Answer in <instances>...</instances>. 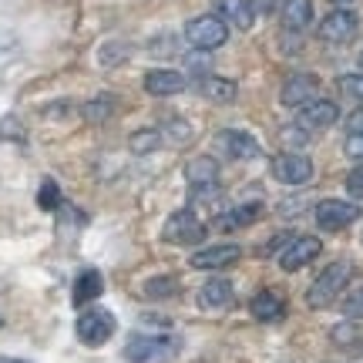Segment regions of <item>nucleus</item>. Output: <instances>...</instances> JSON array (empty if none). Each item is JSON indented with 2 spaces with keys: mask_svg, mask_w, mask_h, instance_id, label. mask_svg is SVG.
<instances>
[{
  "mask_svg": "<svg viewBox=\"0 0 363 363\" xmlns=\"http://www.w3.org/2000/svg\"><path fill=\"white\" fill-rule=\"evenodd\" d=\"M182 350L179 337H148V333H131L125 343V360L128 363H165L175 360Z\"/></svg>",
  "mask_w": 363,
  "mask_h": 363,
  "instance_id": "obj_1",
  "label": "nucleus"
},
{
  "mask_svg": "<svg viewBox=\"0 0 363 363\" xmlns=\"http://www.w3.org/2000/svg\"><path fill=\"white\" fill-rule=\"evenodd\" d=\"M350 262H330L320 276H316V283L310 286V293H306V303H310L313 310H323V306H330L333 299L347 289V283H350Z\"/></svg>",
  "mask_w": 363,
  "mask_h": 363,
  "instance_id": "obj_2",
  "label": "nucleus"
},
{
  "mask_svg": "<svg viewBox=\"0 0 363 363\" xmlns=\"http://www.w3.org/2000/svg\"><path fill=\"white\" fill-rule=\"evenodd\" d=\"M185 40L192 44L195 51H216L229 40V24L219 21L216 13H206V17H192L185 24Z\"/></svg>",
  "mask_w": 363,
  "mask_h": 363,
  "instance_id": "obj_3",
  "label": "nucleus"
},
{
  "mask_svg": "<svg viewBox=\"0 0 363 363\" xmlns=\"http://www.w3.org/2000/svg\"><path fill=\"white\" fill-rule=\"evenodd\" d=\"M74 333L84 347H101L115 337V316L108 310H84L74 323Z\"/></svg>",
  "mask_w": 363,
  "mask_h": 363,
  "instance_id": "obj_4",
  "label": "nucleus"
},
{
  "mask_svg": "<svg viewBox=\"0 0 363 363\" xmlns=\"http://www.w3.org/2000/svg\"><path fill=\"white\" fill-rule=\"evenodd\" d=\"M162 239L172 242V246H192V242H202L206 239V225L195 219L192 208H182V212H172L165 229H162Z\"/></svg>",
  "mask_w": 363,
  "mask_h": 363,
  "instance_id": "obj_5",
  "label": "nucleus"
},
{
  "mask_svg": "<svg viewBox=\"0 0 363 363\" xmlns=\"http://www.w3.org/2000/svg\"><path fill=\"white\" fill-rule=\"evenodd\" d=\"M357 219H360V208L353 202H343V199H323L316 206V225L323 233H340V229H347Z\"/></svg>",
  "mask_w": 363,
  "mask_h": 363,
  "instance_id": "obj_6",
  "label": "nucleus"
},
{
  "mask_svg": "<svg viewBox=\"0 0 363 363\" xmlns=\"http://www.w3.org/2000/svg\"><path fill=\"white\" fill-rule=\"evenodd\" d=\"M357 27H360V17L353 11H347V7H337V11H330L320 21V38L326 44H347V40H353Z\"/></svg>",
  "mask_w": 363,
  "mask_h": 363,
  "instance_id": "obj_7",
  "label": "nucleus"
},
{
  "mask_svg": "<svg viewBox=\"0 0 363 363\" xmlns=\"http://www.w3.org/2000/svg\"><path fill=\"white\" fill-rule=\"evenodd\" d=\"M272 175L283 185H306L313 179V162L299 152H286V155L272 158Z\"/></svg>",
  "mask_w": 363,
  "mask_h": 363,
  "instance_id": "obj_8",
  "label": "nucleus"
},
{
  "mask_svg": "<svg viewBox=\"0 0 363 363\" xmlns=\"http://www.w3.org/2000/svg\"><path fill=\"white\" fill-rule=\"evenodd\" d=\"M320 249L323 242L316 239V235H296V239H289V246L283 249V256H279V266L286 272H296L303 266H310L316 256H320Z\"/></svg>",
  "mask_w": 363,
  "mask_h": 363,
  "instance_id": "obj_9",
  "label": "nucleus"
},
{
  "mask_svg": "<svg viewBox=\"0 0 363 363\" xmlns=\"http://www.w3.org/2000/svg\"><path fill=\"white\" fill-rule=\"evenodd\" d=\"M316 91H320V78L310 74V71H299V74H293V78L283 84L279 101H283L286 108H303V104L316 101Z\"/></svg>",
  "mask_w": 363,
  "mask_h": 363,
  "instance_id": "obj_10",
  "label": "nucleus"
},
{
  "mask_svg": "<svg viewBox=\"0 0 363 363\" xmlns=\"http://www.w3.org/2000/svg\"><path fill=\"white\" fill-rule=\"evenodd\" d=\"M239 256H242V249H239V246H233V242H222V246L199 249L189 262H192L195 269H225V266L239 262Z\"/></svg>",
  "mask_w": 363,
  "mask_h": 363,
  "instance_id": "obj_11",
  "label": "nucleus"
},
{
  "mask_svg": "<svg viewBox=\"0 0 363 363\" xmlns=\"http://www.w3.org/2000/svg\"><path fill=\"white\" fill-rule=\"evenodd\" d=\"M185 88V74L182 71H172V67H155L145 74V91L155 94V98H172Z\"/></svg>",
  "mask_w": 363,
  "mask_h": 363,
  "instance_id": "obj_12",
  "label": "nucleus"
},
{
  "mask_svg": "<svg viewBox=\"0 0 363 363\" xmlns=\"http://www.w3.org/2000/svg\"><path fill=\"white\" fill-rule=\"evenodd\" d=\"M337 118H340L337 101H326V98H316V101L299 108V125L303 128H330Z\"/></svg>",
  "mask_w": 363,
  "mask_h": 363,
  "instance_id": "obj_13",
  "label": "nucleus"
},
{
  "mask_svg": "<svg viewBox=\"0 0 363 363\" xmlns=\"http://www.w3.org/2000/svg\"><path fill=\"white\" fill-rule=\"evenodd\" d=\"M219 148L229 158H256V155H259V142H256L252 135H246V131H239V128L222 131V135H219Z\"/></svg>",
  "mask_w": 363,
  "mask_h": 363,
  "instance_id": "obj_14",
  "label": "nucleus"
},
{
  "mask_svg": "<svg viewBox=\"0 0 363 363\" xmlns=\"http://www.w3.org/2000/svg\"><path fill=\"white\" fill-rule=\"evenodd\" d=\"M212 7H216V17H219V21L235 24L239 30H249L252 21H256V13H252V7H249V0H216Z\"/></svg>",
  "mask_w": 363,
  "mask_h": 363,
  "instance_id": "obj_15",
  "label": "nucleus"
},
{
  "mask_svg": "<svg viewBox=\"0 0 363 363\" xmlns=\"http://www.w3.org/2000/svg\"><path fill=\"white\" fill-rule=\"evenodd\" d=\"M249 310H252V316H256V320H262V323H276V320H283V316H286V303H283V296H279V293L262 289V293H256V296H252Z\"/></svg>",
  "mask_w": 363,
  "mask_h": 363,
  "instance_id": "obj_16",
  "label": "nucleus"
},
{
  "mask_svg": "<svg viewBox=\"0 0 363 363\" xmlns=\"http://www.w3.org/2000/svg\"><path fill=\"white\" fill-rule=\"evenodd\" d=\"M104 293V279L98 269H84L71 286V303L74 306H88L91 299H98Z\"/></svg>",
  "mask_w": 363,
  "mask_h": 363,
  "instance_id": "obj_17",
  "label": "nucleus"
},
{
  "mask_svg": "<svg viewBox=\"0 0 363 363\" xmlns=\"http://www.w3.org/2000/svg\"><path fill=\"white\" fill-rule=\"evenodd\" d=\"M313 24V0H283V27L286 30H306Z\"/></svg>",
  "mask_w": 363,
  "mask_h": 363,
  "instance_id": "obj_18",
  "label": "nucleus"
},
{
  "mask_svg": "<svg viewBox=\"0 0 363 363\" xmlns=\"http://www.w3.org/2000/svg\"><path fill=\"white\" fill-rule=\"evenodd\" d=\"M185 179L192 182V189H212L216 182H219V165H216V158H192L189 162V169H185Z\"/></svg>",
  "mask_w": 363,
  "mask_h": 363,
  "instance_id": "obj_19",
  "label": "nucleus"
},
{
  "mask_svg": "<svg viewBox=\"0 0 363 363\" xmlns=\"http://www.w3.org/2000/svg\"><path fill=\"white\" fill-rule=\"evenodd\" d=\"M199 303L206 310H222L233 303V283L229 279H208L202 289H199Z\"/></svg>",
  "mask_w": 363,
  "mask_h": 363,
  "instance_id": "obj_20",
  "label": "nucleus"
},
{
  "mask_svg": "<svg viewBox=\"0 0 363 363\" xmlns=\"http://www.w3.org/2000/svg\"><path fill=\"white\" fill-rule=\"evenodd\" d=\"M235 81L229 78H219V74H208L206 81H202V94H206L208 101H216V104H229L235 101Z\"/></svg>",
  "mask_w": 363,
  "mask_h": 363,
  "instance_id": "obj_21",
  "label": "nucleus"
},
{
  "mask_svg": "<svg viewBox=\"0 0 363 363\" xmlns=\"http://www.w3.org/2000/svg\"><path fill=\"white\" fill-rule=\"evenodd\" d=\"M262 216V206L259 202H246V206H235L229 208L225 216L219 219L222 229H242V225H252V222Z\"/></svg>",
  "mask_w": 363,
  "mask_h": 363,
  "instance_id": "obj_22",
  "label": "nucleus"
},
{
  "mask_svg": "<svg viewBox=\"0 0 363 363\" xmlns=\"http://www.w3.org/2000/svg\"><path fill=\"white\" fill-rule=\"evenodd\" d=\"M115 108H118L115 94H98V98H91L84 104V121L88 125H101V121H108V118L115 115Z\"/></svg>",
  "mask_w": 363,
  "mask_h": 363,
  "instance_id": "obj_23",
  "label": "nucleus"
},
{
  "mask_svg": "<svg viewBox=\"0 0 363 363\" xmlns=\"http://www.w3.org/2000/svg\"><path fill=\"white\" fill-rule=\"evenodd\" d=\"M162 145V131L158 128H138L135 135H128V152L131 155H152Z\"/></svg>",
  "mask_w": 363,
  "mask_h": 363,
  "instance_id": "obj_24",
  "label": "nucleus"
},
{
  "mask_svg": "<svg viewBox=\"0 0 363 363\" xmlns=\"http://www.w3.org/2000/svg\"><path fill=\"white\" fill-rule=\"evenodd\" d=\"M125 57H131V44H125V40H108V44H101V51H98V65L115 67V65H121Z\"/></svg>",
  "mask_w": 363,
  "mask_h": 363,
  "instance_id": "obj_25",
  "label": "nucleus"
},
{
  "mask_svg": "<svg viewBox=\"0 0 363 363\" xmlns=\"http://www.w3.org/2000/svg\"><path fill=\"white\" fill-rule=\"evenodd\" d=\"M38 206L44 212H57L61 208V189H57V182L54 179H44L38 189Z\"/></svg>",
  "mask_w": 363,
  "mask_h": 363,
  "instance_id": "obj_26",
  "label": "nucleus"
},
{
  "mask_svg": "<svg viewBox=\"0 0 363 363\" xmlns=\"http://www.w3.org/2000/svg\"><path fill=\"white\" fill-rule=\"evenodd\" d=\"M175 289H179V283H175L172 276H158V279H148V283H145V296L169 299V296H175Z\"/></svg>",
  "mask_w": 363,
  "mask_h": 363,
  "instance_id": "obj_27",
  "label": "nucleus"
},
{
  "mask_svg": "<svg viewBox=\"0 0 363 363\" xmlns=\"http://www.w3.org/2000/svg\"><path fill=\"white\" fill-rule=\"evenodd\" d=\"M337 88L343 98H350V101H363V71L360 74H343L337 81Z\"/></svg>",
  "mask_w": 363,
  "mask_h": 363,
  "instance_id": "obj_28",
  "label": "nucleus"
},
{
  "mask_svg": "<svg viewBox=\"0 0 363 363\" xmlns=\"http://www.w3.org/2000/svg\"><path fill=\"white\" fill-rule=\"evenodd\" d=\"M333 340H337L340 347H350L353 340H360V330L350 323H340V326H333Z\"/></svg>",
  "mask_w": 363,
  "mask_h": 363,
  "instance_id": "obj_29",
  "label": "nucleus"
},
{
  "mask_svg": "<svg viewBox=\"0 0 363 363\" xmlns=\"http://www.w3.org/2000/svg\"><path fill=\"white\" fill-rule=\"evenodd\" d=\"M343 313H347V316H363V289L347 293V299H343Z\"/></svg>",
  "mask_w": 363,
  "mask_h": 363,
  "instance_id": "obj_30",
  "label": "nucleus"
},
{
  "mask_svg": "<svg viewBox=\"0 0 363 363\" xmlns=\"http://www.w3.org/2000/svg\"><path fill=\"white\" fill-rule=\"evenodd\" d=\"M347 192H350L353 199H363V165L347 175Z\"/></svg>",
  "mask_w": 363,
  "mask_h": 363,
  "instance_id": "obj_31",
  "label": "nucleus"
},
{
  "mask_svg": "<svg viewBox=\"0 0 363 363\" xmlns=\"http://www.w3.org/2000/svg\"><path fill=\"white\" fill-rule=\"evenodd\" d=\"M347 135H363V104L347 115Z\"/></svg>",
  "mask_w": 363,
  "mask_h": 363,
  "instance_id": "obj_32",
  "label": "nucleus"
},
{
  "mask_svg": "<svg viewBox=\"0 0 363 363\" xmlns=\"http://www.w3.org/2000/svg\"><path fill=\"white\" fill-rule=\"evenodd\" d=\"M343 152L350 158H363V135H347V142H343Z\"/></svg>",
  "mask_w": 363,
  "mask_h": 363,
  "instance_id": "obj_33",
  "label": "nucleus"
},
{
  "mask_svg": "<svg viewBox=\"0 0 363 363\" xmlns=\"http://www.w3.org/2000/svg\"><path fill=\"white\" fill-rule=\"evenodd\" d=\"M169 135H172V142H189V138H192V131H189V125H185V121H179V118H175V121H169Z\"/></svg>",
  "mask_w": 363,
  "mask_h": 363,
  "instance_id": "obj_34",
  "label": "nucleus"
},
{
  "mask_svg": "<svg viewBox=\"0 0 363 363\" xmlns=\"http://www.w3.org/2000/svg\"><path fill=\"white\" fill-rule=\"evenodd\" d=\"M276 4H279V0H249L252 13H272L276 11Z\"/></svg>",
  "mask_w": 363,
  "mask_h": 363,
  "instance_id": "obj_35",
  "label": "nucleus"
},
{
  "mask_svg": "<svg viewBox=\"0 0 363 363\" xmlns=\"http://www.w3.org/2000/svg\"><path fill=\"white\" fill-rule=\"evenodd\" d=\"M0 363H27V360H13V357H0Z\"/></svg>",
  "mask_w": 363,
  "mask_h": 363,
  "instance_id": "obj_36",
  "label": "nucleus"
},
{
  "mask_svg": "<svg viewBox=\"0 0 363 363\" xmlns=\"http://www.w3.org/2000/svg\"><path fill=\"white\" fill-rule=\"evenodd\" d=\"M333 4H337V7H347V4H353V0H333Z\"/></svg>",
  "mask_w": 363,
  "mask_h": 363,
  "instance_id": "obj_37",
  "label": "nucleus"
},
{
  "mask_svg": "<svg viewBox=\"0 0 363 363\" xmlns=\"http://www.w3.org/2000/svg\"><path fill=\"white\" fill-rule=\"evenodd\" d=\"M360 67H363V54H360Z\"/></svg>",
  "mask_w": 363,
  "mask_h": 363,
  "instance_id": "obj_38",
  "label": "nucleus"
},
{
  "mask_svg": "<svg viewBox=\"0 0 363 363\" xmlns=\"http://www.w3.org/2000/svg\"><path fill=\"white\" fill-rule=\"evenodd\" d=\"M0 323H4V320H0Z\"/></svg>",
  "mask_w": 363,
  "mask_h": 363,
  "instance_id": "obj_39",
  "label": "nucleus"
}]
</instances>
